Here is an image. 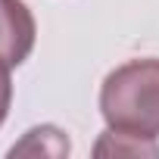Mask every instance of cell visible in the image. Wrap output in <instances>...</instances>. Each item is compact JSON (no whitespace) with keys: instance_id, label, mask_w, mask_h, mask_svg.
I'll use <instances>...</instances> for the list:
<instances>
[{"instance_id":"cell-2","label":"cell","mask_w":159,"mask_h":159,"mask_svg":"<svg viewBox=\"0 0 159 159\" xmlns=\"http://www.w3.org/2000/svg\"><path fill=\"white\" fill-rule=\"evenodd\" d=\"M38 41V22L25 0H0V66L19 69Z\"/></svg>"},{"instance_id":"cell-3","label":"cell","mask_w":159,"mask_h":159,"mask_svg":"<svg viewBox=\"0 0 159 159\" xmlns=\"http://www.w3.org/2000/svg\"><path fill=\"white\" fill-rule=\"evenodd\" d=\"M72 143L66 137V131H59L56 125H41V128H31L13 150L10 156H69Z\"/></svg>"},{"instance_id":"cell-1","label":"cell","mask_w":159,"mask_h":159,"mask_svg":"<svg viewBox=\"0 0 159 159\" xmlns=\"http://www.w3.org/2000/svg\"><path fill=\"white\" fill-rule=\"evenodd\" d=\"M106 128L159 140V59L140 56L116 66L100 84Z\"/></svg>"},{"instance_id":"cell-5","label":"cell","mask_w":159,"mask_h":159,"mask_svg":"<svg viewBox=\"0 0 159 159\" xmlns=\"http://www.w3.org/2000/svg\"><path fill=\"white\" fill-rule=\"evenodd\" d=\"M10 103H13V81H10V69L0 66V128H3L7 116H10Z\"/></svg>"},{"instance_id":"cell-4","label":"cell","mask_w":159,"mask_h":159,"mask_svg":"<svg viewBox=\"0 0 159 159\" xmlns=\"http://www.w3.org/2000/svg\"><path fill=\"white\" fill-rule=\"evenodd\" d=\"M94 156H159V143L150 137H134V134L106 128L94 147Z\"/></svg>"}]
</instances>
